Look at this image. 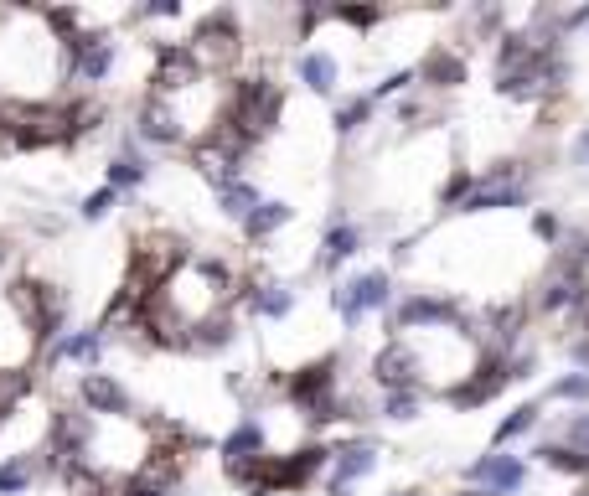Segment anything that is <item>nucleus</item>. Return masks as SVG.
<instances>
[{"instance_id":"1","label":"nucleus","mask_w":589,"mask_h":496,"mask_svg":"<svg viewBox=\"0 0 589 496\" xmlns=\"http://www.w3.org/2000/svg\"><path fill=\"white\" fill-rule=\"evenodd\" d=\"M181 47L192 52L202 78H233L238 57H243V31L233 26V11H212V16H202V26Z\"/></svg>"},{"instance_id":"2","label":"nucleus","mask_w":589,"mask_h":496,"mask_svg":"<svg viewBox=\"0 0 589 496\" xmlns=\"http://www.w3.org/2000/svg\"><path fill=\"white\" fill-rule=\"evenodd\" d=\"M119 62V37L114 31H83L68 42V93H93L99 83H109Z\"/></svg>"},{"instance_id":"3","label":"nucleus","mask_w":589,"mask_h":496,"mask_svg":"<svg viewBox=\"0 0 589 496\" xmlns=\"http://www.w3.org/2000/svg\"><path fill=\"white\" fill-rule=\"evenodd\" d=\"M331 305H336L341 326H357V321H367V316H383V310L393 305V274H388V269H362V274H352V279H341L336 295H331Z\"/></svg>"},{"instance_id":"4","label":"nucleus","mask_w":589,"mask_h":496,"mask_svg":"<svg viewBox=\"0 0 589 496\" xmlns=\"http://www.w3.org/2000/svg\"><path fill=\"white\" fill-rule=\"evenodd\" d=\"M445 326H465V305L434 290H409L403 300H393V331L414 336V331H445Z\"/></svg>"},{"instance_id":"5","label":"nucleus","mask_w":589,"mask_h":496,"mask_svg":"<svg viewBox=\"0 0 589 496\" xmlns=\"http://www.w3.org/2000/svg\"><path fill=\"white\" fill-rule=\"evenodd\" d=\"M192 259V248H186L176 233H140L135 238V259H130V274H140L145 285H171L181 274V264Z\"/></svg>"},{"instance_id":"6","label":"nucleus","mask_w":589,"mask_h":496,"mask_svg":"<svg viewBox=\"0 0 589 496\" xmlns=\"http://www.w3.org/2000/svg\"><path fill=\"white\" fill-rule=\"evenodd\" d=\"M465 486L481 496H517L527 486V460L512 450H491L476 465H465Z\"/></svg>"},{"instance_id":"7","label":"nucleus","mask_w":589,"mask_h":496,"mask_svg":"<svg viewBox=\"0 0 589 496\" xmlns=\"http://www.w3.org/2000/svg\"><path fill=\"white\" fill-rule=\"evenodd\" d=\"M78 398H83V414L88 419H130L135 414V398H130V388H124L114 372H83V383H78Z\"/></svg>"},{"instance_id":"8","label":"nucleus","mask_w":589,"mask_h":496,"mask_svg":"<svg viewBox=\"0 0 589 496\" xmlns=\"http://www.w3.org/2000/svg\"><path fill=\"white\" fill-rule=\"evenodd\" d=\"M192 83H202L192 52H186L181 42H155V73H150L155 99H176V93H186Z\"/></svg>"},{"instance_id":"9","label":"nucleus","mask_w":589,"mask_h":496,"mask_svg":"<svg viewBox=\"0 0 589 496\" xmlns=\"http://www.w3.org/2000/svg\"><path fill=\"white\" fill-rule=\"evenodd\" d=\"M372 383H378L383 393L393 388H419V362H414V347H409V336H388L378 357H372ZM424 393V388H419Z\"/></svg>"},{"instance_id":"10","label":"nucleus","mask_w":589,"mask_h":496,"mask_svg":"<svg viewBox=\"0 0 589 496\" xmlns=\"http://www.w3.org/2000/svg\"><path fill=\"white\" fill-rule=\"evenodd\" d=\"M140 150L155 145V150H186L181 145V130H176V114L166 99H155V93H145L140 109H135V135H130Z\"/></svg>"},{"instance_id":"11","label":"nucleus","mask_w":589,"mask_h":496,"mask_svg":"<svg viewBox=\"0 0 589 496\" xmlns=\"http://www.w3.org/2000/svg\"><path fill=\"white\" fill-rule=\"evenodd\" d=\"M186 155H192V166L212 181V192H217V186H228V181H243V161H248V155H238V150H228V145H217L212 135L197 140V145H186Z\"/></svg>"},{"instance_id":"12","label":"nucleus","mask_w":589,"mask_h":496,"mask_svg":"<svg viewBox=\"0 0 589 496\" xmlns=\"http://www.w3.org/2000/svg\"><path fill=\"white\" fill-rule=\"evenodd\" d=\"M414 78H419L424 93H450V88H460V83H465V52H460V47H434V52H424V62L414 68Z\"/></svg>"},{"instance_id":"13","label":"nucleus","mask_w":589,"mask_h":496,"mask_svg":"<svg viewBox=\"0 0 589 496\" xmlns=\"http://www.w3.org/2000/svg\"><path fill=\"white\" fill-rule=\"evenodd\" d=\"M331 491L341 496L352 481H362V476H372L378 471V445H367V440H347L341 450H331Z\"/></svg>"},{"instance_id":"14","label":"nucleus","mask_w":589,"mask_h":496,"mask_svg":"<svg viewBox=\"0 0 589 496\" xmlns=\"http://www.w3.org/2000/svg\"><path fill=\"white\" fill-rule=\"evenodd\" d=\"M243 310H254L259 321H285L295 310V290L279 285V279H254V285L243 290Z\"/></svg>"},{"instance_id":"15","label":"nucleus","mask_w":589,"mask_h":496,"mask_svg":"<svg viewBox=\"0 0 589 496\" xmlns=\"http://www.w3.org/2000/svg\"><path fill=\"white\" fill-rule=\"evenodd\" d=\"M502 388H507V372H502V367H491V362H481V367L471 372V378L455 383L445 398L455 403V409H476V403H491Z\"/></svg>"},{"instance_id":"16","label":"nucleus","mask_w":589,"mask_h":496,"mask_svg":"<svg viewBox=\"0 0 589 496\" xmlns=\"http://www.w3.org/2000/svg\"><path fill=\"white\" fill-rule=\"evenodd\" d=\"M217 455H223V465H238V460H259V455H269V434H264V424L248 414V419H238V429L228 434L223 445H217Z\"/></svg>"},{"instance_id":"17","label":"nucleus","mask_w":589,"mask_h":496,"mask_svg":"<svg viewBox=\"0 0 589 496\" xmlns=\"http://www.w3.org/2000/svg\"><path fill=\"white\" fill-rule=\"evenodd\" d=\"M145 181H150V155L135 140H124V150L109 161V192L119 197V192H135V186H145Z\"/></svg>"},{"instance_id":"18","label":"nucleus","mask_w":589,"mask_h":496,"mask_svg":"<svg viewBox=\"0 0 589 496\" xmlns=\"http://www.w3.org/2000/svg\"><path fill=\"white\" fill-rule=\"evenodd\" d=\"M233 341H238V321L228 316V310H217V316H207V321L192 326V341H186V352L212 357V352H228Z\"/></svg>"},{"instance_id":"19","label":"nucleus","mask_w":589,"mask_h":496,"mask_svg":"<svg viewBox=\"0 0 589 496\" xmlns=\"http://www.w3.org/2000/svg\"><path fill=\"white\" fill-rule=\"evenodd\" d=\"M362 254V228L357 223H347V217H336V223L326 228V238H321V269H341L347 259H357Z\"/></svg>"},{"instance_id":"20","label":"nucleus","mask_w":589,"mask_h":496,"mask_svg":"<svg viewBox=\"0 0 589 496\" xmlns=\"http://www.w3.org/2000/svg\"><path fill=\"white\" fill-rule=\"evenodd\" d=\"M295 73H300V83H305L310 93H336V83H341V62H336L331 52H321V47H310V52H300Z\"/></svg>"},{"instance_id":"21","label":"nucleus","mask_w":589,"mask_h":496,"mask_svg":"<svg viewBox=\"0 0 589 496\" xmlns=\"http://www.w3.org/2000/svg\"><path fill=\"white\" fill-rule=\"evenodd\" d=\"M290 217H295V207L290 202H279V197H264L254 212L243 217V233L254 238V243H264V238H274L279 228H290Z\"/></svg>"},{"instance_id":"22","label":"nucleus","mask_w":589,"mask_h":496,"mask_svg":"<svg viewBox=\"0 0 589 496\" xmlns=\"http://www.w3.org/2000/svg\"><path fill=\"white\" fill-rule=\"evenodd\" d=\"M259 202H264V197H259V186L248 181V176H243V181H228V186H217V207H223L228 217H238V223H243V217L254 212Z\"/></svg>"},{"instance_id":"23","label":"nucleus","mask_w":589,"mask_h":496,"mask_svg":"<svg viewBox=\"0 0 589 496\" xmlns=\"http://www.w3.org/2000/svg\"><path fill=\"white\" fill-rule=\"evenodd\" d=\"M538 414H543V409H538V403H517V409H512V414H507L502 424H496V434H491V445H496V450H507L512 440H522V434H527V429H533V424H538Z\"/></svg>"},{"instance_id":"24","label":"nucleus","mask_w":589,"mask_h":496,"mask_svg":"<svg viewBox=\"0 0 589 496\" xmlns=\"http://www.w3.org/2000/svg\"><path fill=\"white\" fill-rule=\"evenodd\" d=\"M37 476H42V471H37V455H11L6 465H0V496H16V491H26Z\"/></svg>"},{"instance_id":"25","label":"nucleus","mask_w":589,"mask_h":496,"mask_svg":"<svg viewBox=\"0 0 589 496\" xmlns=\"http://www.w3.org/2000/svg\"><path fill=\"white\" fill-rule=\"evenodd\" d=\"M538 460L548 471H564V476H589V455L574 445H538Z\"/></svg>"},{"instance_id":"26","label":"nucleus","mask_w":589,"mask_h":496,"mask_svg":"<svg viewBox=\"0 0 589 496\" xmlns=\"http://www.w3.org/2000/svg\"><path fill=\"white\" fill-rule=\"evenodd\" d=\"M419 403H424V393H419V388H393V393H383L378 414H383V419H393V424H403V419H414V414H419Z\"/></svg>"},{"instance_id":"27","label":"nucleus","mask_w":589,"mask_h":496,"mask_svg":"<svg viewBox=\"0 0 589 496\" xmlns=\"http://www.w3.org/2000/svg\"><path fill=\"white\" fill-rule=\"evenodd\" d=\"M372 114H378V104H372L367 93H362V99H347V104L336 109V130H341V135H357Z\"/></svg>"},{"instance_id":"28","label":"nucleus","mask_w":589,"mask_h":496,"mask_svg":"<svg viewBox=\"0 0 589 496\" xmlns=\"http://www.w3.org/2000/svg\"><path fill=\"white\" fill-rule=\"evenodd\" d=\"M114 202H119V197L109 192V186H99V192H88V197H83L78 217H83V223H104V217L114 212Z\"/></svg>"},{"instance_id":"29","label":"nucleus","mask_w":589,"mask_h":496,"mask_svg":"<svg viewBox=\"0 0 589 496\" xmlns=\"http://www.w3.org/2000/svg\"><path fill=\"white\" fill-rule=\"evenodd\" d=\"M331 21H347V26L367 31V26L383 21V6H331Z\"/></svg>"},{"instance_id":"30","label":"nucleus","mask_w":589,"mask_h":496,"mask_svg":"<svg viewBox=\"0 0 589 496\" xmlns=\"http://www.w3.org/2000/svg\"><path fill=\"white\" fill-rule=\"evenodd\" d=\"M553 398H589V372H574V378H564L553 388Z\"/></svg>"},{"instance_id":"31","label":"nucleus","mask_w":589,"mask_h":496,"mask_svg":"<svg viewBox=\"0 0 589 496\" xmlns=\"http://www.w3.org/2000/svg\"><path fill=\"white\" fill-rule=\"evenodd\" d=\"M533 233H538V238H543V243H553V238H558V217H553V212H543V207H538V212H533Z\"/></svg>"},{"instance_id":"32","label":"nucleus","mask_w":589,"mask_h":496,"mask_svg":"<svg viewBox=\"0 0 589 496\" xmlns=\"http://www.w3.org/2000/svg\"><path fill=\"white\" fill-rule=\"evenodd\" d=\"M569 445H574V450H584V455H589V414H579V419H574V424H569Z\"/></svg>"},{"instance_id":"33","label":"nucleus","mask_w":589,"mask_h":496,"mask_svg":"<svg viewBox=\"0 0 589 496\" xmlns=\"http://www.w3.org/2000/svg\"><path fill=\"white\" fill-rule=\"evenodd\" d=\"M6 264H16V248H11L6 238H0V269H6Z\"/></svg>"},{"instance_id":"34","label":"nucleus","mask_w":589,"mask_h":496,"mask_svg":"<svg viewBox=\"0 0 589 496\" xmlns=\"http://www.w3.org/2000/svg\"><path fill=\"white\" fill-rule=\"evenodd\" d=\"M574 496H589V486H584V491H574Z\"/></svg>"}]
</instances>
